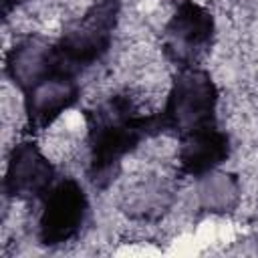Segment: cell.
<instances>
[{
    "label": "cell",
    "instance_id": "obj_2",
    "mask_svg": "<svg viewBox=\"0 0 258 258\" xmlns=\"http://www.w3.org/2000/svg\"><path fill=\"white\" fill-rule=\"evenodd\" d=\"M220 91L212 75L202 67L177 69L159 113L161 129L177 137L218 123Z\"/></svg>",
    "mask_w": 258,
    "mask_h": 258
},
{
    "label": "cell",
    "instance_id": "obj_1",
    "mask_svg": "<svg viewBox=\"0 0 258 258\" xmlns=\"http://www.w3.org/2000/svg\"><path fill=\"white\" fill-rule=\"evenodd\" d=\"M163 133L159 115L139 109L133 97L115 93L87 113L89 179L95 187H107L119 173L125 157L137 145Z\"/></svg>",
    "mask_w": 258,
    "mask_h": 258
},
{
    "label": "cell",
    "instance_id": "obj_10",
    "mask_svg": "<svg viewBox=\"0 0 258 258\" xmlns=\"http://www.w3.org/2000/svg\"><path fill=\"white\" fill-rule=\"evenodd\" d=\"M198 198L204 210L214 214H226L238 206L240 183L234 175L214 169L198 177Z\"/></svg>",
    "mask_w": 258,
    "mask_h": 258
},
{
    "label": "cell",
    "instance_id": "obj_9",
    "mask_svg": "<svg viewBox=\"0 0 258 258\" xmlns=\"http://www.w3.org/2000/svg\"><path fill=\"white\" fill-rule=\"evenodd\" d=\"M179 139L177 147V163L179 171L189 177H202L214 169H218L230 157V137L216 125L189 131Z\"/></svg>",
    "mask_w": 258,
    "mask_h": 258
},
{
    "label": "cell",
    "instance_id": "obj_8",
    "mask_svg": "<svg viewBox=\"0 0 258 258\" xmlns=\"http://www.w3.org/2000/svg\"><path fill=\"white\" fill-rule=\"evenodd\" d=\"M81 87L77 73L62 71L22 93L24 113L30 129H48L62 113H67L79 99Z\"/></svg>",
    "mask_w": 258,
    "mask_h": 258
},
{
    "label": "cell",
    "instance_id": "obj_4",
    "mask_svg": "<svg viewBox=\"0 0 258 258\" xmlns=\"http://www.w3.org/2000/svg\"><path fill=\"white\" fill-rule=\"evenodd\" d=\"M216 38L212 12L196 0H181L163 26L161 48L177 67H200Z\"/></svg>",
    "mask_w": 258,
    "mask_h": 258
},
{
    "label": "cell",
    "instance_id": "obj_6",
    "mask_svg": "<svg viewBox=\"0 0 258 258\" xmlns=\"http://www.w3.org/2000/svg\"><path fill=\"white\" fill-rule=\"evenodd\" d=\"M54 183L56 169L32 139L12 147L4 173V194L8 198L42 200Z\"/></svg>",
    "mask_w": 258,
    "mask_h": 258
},
{
    "label": "cell",
    "instance_id": "obj_5",
    "mask_svg": "<svg viewBox=\"0 0 258 258\" xmlns=\"http://www.w3.org/2000/svg\"><path fill=\"white\" fill-rule=\"evenodd\" d=\"M38 240L44 246L71 242L83 228L89 214V198L73 177H60L40 200Z\"/></svg>",
    "mask_w": 258,
    "mask_h": 258
},
{
    "label": "cell",
    "instance_id": "obj_3",
    "mask_svg": "<svg viewBox=\"0 0 258 258\" xmlns=\"http://www.w3.org/2000/svg\"><path fill=\"white\" fill-rule=\"evenodd\" d=\"M119 14L121 0H97L64 26L56 44L73 71L81 73L107 54L119 24Z\"/></svg>",
    "mask_w": 258,
    "mask_h": 258
},
{
    "label": "cell",
    "instance_id": "obj_7",
    "mask_svg": "<svg viewBox=\"0 0 258 258\" xmlns=\"http://www.w3.org/2000/svg\"><path fill=\"white\" fill-rule=\"evenodd\" d=\"M62 71L77 73L67 64L56 40L50 42L42 36H24L6 54V75L20 93Z\"/></svg>",
    "mask_w": 258,
    "mask_h": 258
}]
</instances>
